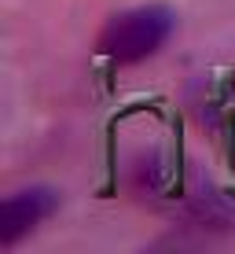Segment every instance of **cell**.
<instances>
[{
	"mask_svg": "<svg viewBox=\"0 0 235 254\" xmlns=\"http://www.w3.org/2000/svg\"><path fill=\"white\" fill-rule=\"evenodd\" d=\"M55 210V191L51 188H26L4 199L0 206V243L15 247L30 229H37L41 221Z\"/></svg>",
	"mask_w": 235,
	"mask_h": 254,
	"instance_id": "2",
	"label": "cell"
},
{
	"mask_svg": "<svg viewBox=\"0 0 235 254\" xmlns=\"http://www.w3.org/2000/svg\"><path fill=\"white\" fill-rule=\"evenodd\" d=\"M173 33V11L165 4H140L114 15L99 33V52L118 63H140L154 56Z\"/></svg>",
	"mask_w": 235,
	"mask_h": 254,
	"instance_id": "1",
	"label": "cell"
}]
</instances>
